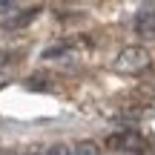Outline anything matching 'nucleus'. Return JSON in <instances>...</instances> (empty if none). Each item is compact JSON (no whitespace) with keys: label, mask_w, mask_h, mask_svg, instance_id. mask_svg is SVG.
I'll use <instances>...</instances> for the list:
<instances>
[{"label":"nucleus","mask_w":155,"mask_h":155,"mask_svg":"<svg viewBox=\"0 0 155 155\" xmlns=\"http://www.w3.org/2000/svg\"><path fill=\"white\" fill-rule=\"evenodd\" d=\"M147 66H150V52H147L144 46H127V49L115 58V69L118 72H127V75L144 72Z\"/></svg>","instance_id":"nucleus-1"},{"label":"nucleus","mask_w":155,"mask_h":155,"mask_svg":"<svg viewBox=\"0 0 155 155\" xmlns=\"http://www.w3.org/2000/svg\"><path fill=\"white\" fill-rule=\"evenodd\" d=\"M106 147L112 150V155L115 152H147V141L135 129H121V132L109 135L106 138Z\"/></svg>","instance_id":"nucleus-2"},{"label":"nucleus","mask_w":155,"mask_h":155,"mask_svg":"<svg viewBox=\"0 0 155 155\" xmlns=\"http://www.w3.org/2000/svg\"><path fill=\"white\" fill-rule=\"evenodd\" d=\"M135 32L141 38H155V6L152 3L138 6V12H135Z\"/></svg>","instance_id":"nucleus-3"},{"label":"nucleus","mask_w":155,"mask_h":155,"mask_svg":"<svg viewBox=\"0 0 155 155\" xmlns=\"http://www.w3.org/2000/svg\"><path fill=\"white\" fill-rule=\"evenodd\" d=\"M38 12L40 9H26V12H15V15L6 20V26L9 29H20V26H26V23H32L35 17H38Z\"/></svg>","instance_id":"nucleus-4"},{"label":"nucleus","mask_w":155,"mask_h":155,"mask_svg":"<svg viewBox=\"0 0 155 155\" xmlns=\"http://www.w3.org/2000/svg\"><path fill=\"white\" fill-rule=\"evenodd\" d=\"M72 152H75V155H101L98 147H95L92 141H78V144L72 147Z\"/></svg>","instance_id":"nucleus-5"},{"label":"nucleus","mask_w":155,"mask_h":155,"mask_svg":"<svg viewBox=\"0 0 155 155\" xmlns=\"http://www.w3.org/2000/svg\"><path fill=\"white\" fill-rule=\"evenodd\" d=\"M43 155H75V152H72V147H66V144H55V147H49Z\"/></svg>","instance_id":"nucleus-6"},{"label":"nucleus","mask_w":155,"mask_h":155,"mask_svg":"<svg viewBox=\"0 0 155 155\" xmlns=\"http://www.w3.org/2000/svg\"><path fill=\"white\" fill-rule=\"evenodd\" d=\"M15 12H17V3H3V0H0V17H3V20H9Z\"/></svg>","instance_id":"nucleus-7"},{"label":"nucleus","mask_w":155,"mask_h":155,"mask_svg":"<svg viewBox=\"0 0 155 155\" xmlns=\"http://www.w3.org/2000/svg\"><path fill=\"white\" fill-rule=\"evenodd\" d=\"M66 52H69V46H52V49L43 52V58H58V55H66Z\"/></svg>","instance_id":"nucleus-8"},{"label":"nucleus","mask_w":155,"mask_h":155,"mask_svg":"<svg viewBox=\"0 0 155 155\" xmlns=\"http://www.w3.org/2000/svg\"><path fill=\"white\" fill-rule=\"evenodd\" d=\"M115 155H144V152H115Z\"/></svg>","instance_id":"nucleus-9"},{"label":"nucleus","mask_w":155,"mask_h":155,"mask_svg":"<svg viewBox=\"0 0 155 155\" xmlns=\"http://www.w3.org/2000/svg\"><path fill=\"white\" fill-rule=\"evenodd\" d=\"M150 150H152V155H155V138H152V141H150Z\"/></svg>","instance_id":"nucleus-10"},{"label":"nucleus","mask_w":155,"mask_h":155,"mask_svg":"<svg viewBox=\"0 0 155 155\" xmlns=\"http://www.w3.org/2000/svg\"><path fill=\"white\" fill-rule=\"evenodd\" d=\"M0 155H12V152H0Z\"/></svg>","instance_id":"nucleus-11"},{"label":"nucleus","mask_w":155,"mask_h":155,"mask_svg":"<svg viewBox=\"0 0 155 155\" xmlns=\"http://www.w3.org/2000/svg\"><path fill=\"white\" fill-rule=\"evenodd\" d=\"M32 155H40V152H32Z\"/></svg>","instance_id":"nucleus-12"}]
</instances>
